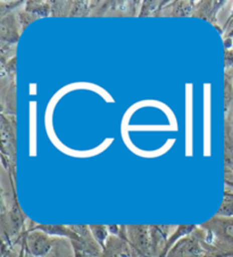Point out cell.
<instances>
[{"label": "cell", "instance_id": "7a4b0ae2", "mask_svg": "<svg viewBox=\"0 0 233 257\" xmlns=\"http://www.w3.org/2000/svg\"><path fill=\"white\" fill-rule=\"evenodd\" d=\"M218 215L225 216V217H232L233 216V195L225 196L221 208L218 211Z\"/></svg>", "mask_w": 233, "mask_h": 257}, {"label": "cell", "instance_id": "3957f363", "mask_svg": "<svg viewBox=\"0 0 233 257\" xmlns=\"http://www.w3.org/2000/svg\"><path fill=\"white\" fill-rule=\"evenodd\" d=\"M92 231L99 241H102L106 237V231L102 226H92Z\"/></svg>", "mask_w": 233, "mask_h": 257}, {"label": "cell", "instance_id": "6da1fadb", "mask_svg": "<svg viewBox=\"0 0 233 257\" xmlns=\"http://www.w3.org/2000/svg\"><path fill=\"white\" fill-rule=\"evenodd\" d=\"M29 248L34 256H42L50 249V241L42 233L34 232L29 237Z\"/></svg>", "mask_w": 233, "mask_h": 257}]
</instances>
